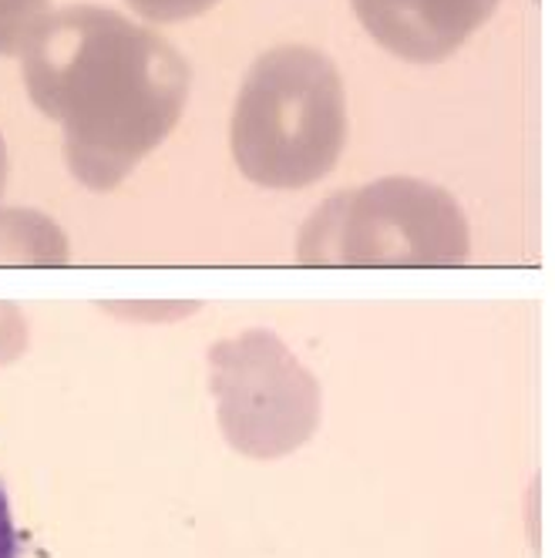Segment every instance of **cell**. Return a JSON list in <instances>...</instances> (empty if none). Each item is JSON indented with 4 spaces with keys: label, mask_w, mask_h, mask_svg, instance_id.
I'll list each match as a JSON object with an SVG mask.
<instances>
[{
    "label": "cell",
    "mask_w": 555,
    "mask_h": 558,
    "mask_svg": "<svg viewBox=\"0 0 555 558\" xmlns=\"http://www.w3.org/2000/svg\"><path fill=\"white\" fill-rule=\"evenodd\" d=\"M17 58L27 98L61 129L64 162L92 192L122 185L172 135L192 92L189 61L166 37L95 4L51 11Z\"/></svg>",
    "instance_id": "cell-1"
},
{
    "label": "cell",
    "mask_w": 555,
    "mask_h": 558,
    "mask_svg": "<svg viewBox=\"0 0 555 558\" xmlns=\"http://www.w3.org/2000/svg\"><path fill=\"white\" fill-rule=\"evenodd\" d=\"M347 138V88L330 54L280 45L253 61L229 122L236 169L253 185L297 192L324 182Z\"/></svg>",
    "instance_id": "cell-2"
},
{
    "label": "cell",
    "mask_w": 555,
    "mask_h": 558,
    "mask_svg": "<svg viewBox=\"0 0 555 558\" xmlns=\"http://www.w3.org/2000/svg\"><path fill=\"white\" fill-rule=\"evenodd\" d=\"M297 259L353 269H458L471 263V226L445 185L384 175L330 195L303 222Z\"/></svg>",
    "instance_id": "cell-3"
},
{
    "label": "cell",
    "mask_w": 555,
    "mask_h": 558,
    "mask_svg": "<svg viewBox=\"0 0 555 558\" xmlns=\"http://www.w3.org/2000/svg\"><path fill=\"white\" fill-rule=\"evenodd\" d=\"M213 387L229 445L250 458H283L321 424V384L273 333L216 347Z\"/></svg>",
    "instance_id": "cell-4"
},
{
    "label": "cell",
    "mask_w": 555,
    "mask_h": 558,
    "mask_svg": "<svg viewBox=\"0 0 555 558\" xmlns=\"http://www.w3.org/2000/svg\"><path fill=\"white\" fill-rule=\"evenodd\" d=\"M502 0H350L357 24L377 48L408 64H442L458 54Z\"/></svg>",
    "instance_id": "cell-5"
},
{
    "label": "cell",
    "mask_w": 555,
    "mask_h": 558,
    "mask_svg": "<svg viewBox=\"0 0 555 558\" xmlns=\"http://www.w3.org/2000/svg\"><path fill=\"white\" fill-rule=\"evenodd\" d=\"M48 14V0H0V58L21 54L31 31Z\"/></svg>",
    "instance_id": "cell-6"
},
{
    "label": "cell",
    "mask_w": 555,
    "mask_h": 558,
    "mask_svg": "<svg viewBox=\"0 0 555 558\" xmlns=\"http://www.w3.org/2000/svg\"><path fill=\"white\" fill-rule=\"evenodd\" d=\"M125 4L152 24H179V21L203 17L219 0H125Z\"/></svg>",
    "instance_id": "cell-7"
},
{
    "label": "cell",
    "mask_w": 555,
    "mask_h": 558,
    "mask_svg": "<svg viewBox=\"0 0 555 558\" xmlns=\"http://www.w3.org/2000/svg\"><path fill=\"white\" fill-rule=\"evenodd\" d=\"M0 558H21V532L14 525V511H11L4 482H0Z\"/></svg>",
    "instance_id": "cell-8"
},
{
    "label": "cell",
    "mask_w": 555,
    "mask_h": 558,
    "mask_svg": "<svg viewBox=\"0 0 555 558\" xmlns=\"http://www.w3.org/2000/svg\"><path fill=\"white\" fill-rule=\"evenodd\" d=\"M4 182H8V148L4 138H0V192H4Z\"/></svg>",
    "instance_id": "cell-9"
}]
</instances>
